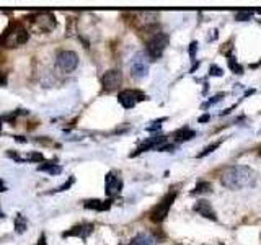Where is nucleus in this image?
Segmentation results:
<instances>
[{
	"label": "nucleus",
	"mask_w": 261,
	"mask_h": 245,
	"mask_svg": "<svg viewBox=\"0 0 261 245\" xmlns=\"http://www.w3.org/2000/svg\"><path fill=\"white\" fill-rule=\"evenodd\" d=\"M220 183L228 190H243L251 188L256 183V174L247 165H232L227 167L220 175Z\"/></svg>",
	"instance_id": "obj_1"
},
{
	"label": "nucleus",
	"mask_w": 261,
	"mask_h": 245,
	"mask_svg": "<svg viewBox=\"0 0 261 245\" xmlns=\"http://www.w3.org/2000/svg\"><path fill=\"white\" fill-rule=\"evenodd\" d=\"M28 38H30L28 30H24L20 23H10V27L0 36V44H4L7 47H18L27 43Z\"/></svg>",
	"instance_id": "obj_2"
},
{
	"label": "nucleus",
	"mask_w": 261,
	"mask_h": 245,
	"mask_svg": "<svg viewBox=\"0 0 261 245\" xmlns=\"http://www.w3.org/2000/svg\"><path fill=\"white\" fill-rule=\"evenodd\" d=\"M170 43V38L167 33H155V35L147 41V56L150 59H159Z\"/></svg>",
	"instance_id": "obj_3"
},
{
	"label": "nucleus",
	"mask_w": 261,
	"mask_h": 245,
	"mask_svg": "<svg viewBox=\"0 0 261 245\" xmlns=\"http://www.w3.org/2000/svg\"><path fill=\"white\" fill-rule=\"evenodd\" d=\"M145 53H136L129 62V70L133 79H144L149 74V59Z\"/></svg>",
	"instance_id": "obj_4"
},
{
	"label": "nucleus",
	"mask_w": 261,
	"mask_h": 245,
	"mask_svg": "<svg viewBox=\"0 0 261 245\" xmlns=\"http://www.w3.org/2000/svg\"><path fill=\"white\" fill-rule=\"evenodd\" d=\"M176 198V191H170L168 194H165V198H163L157 206H155L150 212V219L153 220V223H162L163 219L167 217L168 211L171 208V204H173Z\"/></svg>",
	"instance_id": "obj_5"
},
{
	"label": "nucleus",
	"mask_w": 261,
	"mask_h": 245,
	"mask_svg": "<svg viewBox=\"0 0 261 245\" xmlns=\"http://www.w3.org/2000/svg\"><path fill=\"white\" fill-rule=\"evenodd\" d=\"M56 64L61 70L72 72V70H75L79 65V56L73 51H61L56 57Z\"/></svg>",
	"instance_id": "obj_6"
},
{
	"label": "nucleus",
	"mask_w": 261,
	"mask_h": 245,
	"mask_svg": "<svg viewBox=\"0 0 261 245\" xmlns=\"http://www.w3.org/2000/svg\"><path fill=\"white\" fill-rule=\"evenodd\" d=\"M119 103L122 105V108H134V106L139 103L145 100V95L142 92H139V90H133V88H127V90H122V92L119 93L118 96Z\"/></svg>",
	"instance_id": "obj_7"
},
{
	"label": "nucleus",
	"mask_w": 261,
	"mask_h": 245,
	"mask_svg": "<svg viewBox=\"0 0 261 245\" xmlns=\"http://www.w3.org/2000/svg\"><path fill=\"white\" fill-rule=\"evenodd\" d=\"M105 190L110 198H114V196H118L121 193L122 178L116 174V172H110V174L105 177Z\"/></svg>",
	"instance_id": "obj_8"
},
{
	"label": "nucleus",
	"mask_w": 261,
	"mask_h": 245,
	"mask_svg": "<svg viewBox=\"0 0 261 245\" xmlns=\"http://www.w3.org/2000/svg\"><path fill=\"white\" fill-rule=\"evenodd\" d=\"M122 82V74L116 69L113 70H108L103 76L101 79V84H103V90L105 92H113V90H116Z\"/></svg>",
	"instance_id": "obj_9"
},
{
	"label": "nucleus",
	"mask_w": 261,
	"mask_h": 245,
	"mask_svg": "<svg viewBox=\"0 0 261 245\" xmlns=\"http://www.w3.org/2000/svg\"><path fill=\"white\" fill-rule=\"evenodd\" d=\"M35 23V27L39 30V31H51L56 28V16L49 12H43L36 15V20H31Z\"/></svg>",
	"instance_id": "obj_10"
},
{
	"label": "nucleus",
	"mask_w": 261,
	"mask_h": 245,
	"mask_svg": "<svg viewBox=\"0 0 261 245\" xmlns=\"http://www.w3.org/2000/svg\"><path fill=\"white\" fill-rule=\"evenodd\" d=\"M92 232H93V224H79L73 226L70 231L64 232L62 237H80V239H87Z\"/></svg>",
	"instance_id": "obj_11"
},
{
	"label": "nucleus",
	"mask_w": 261,
	"mask_h": 245,
	"mask_svg": "<svg viewBox=\"0 0 261 245\" xmlns=\"http://www.w3.org/2000/svg\"><path fill=\"white\" fill-rule=\"evenodd\" d=\"M194 211H196V212H199L201 216L207 217V219H212V220H216V219H217L214 209H212V206L209 204V201H206V200H199L198 203H196Z\"/></svg>",
	"instance_id": "obj_12"
},
{
	"label": "nucleus",
	"mask_w": 261,
	"mask_h": 245,
	"mask_svg": "<svg viewBox=\"0 0 261 245\" xmlns=\"http://www.w3.org/2000/svg\"><path fill=\"white\" fill-rule=\"evenodd\" d=\"M129 245H157V239L150 232H141L130 240Z\"/></svg>",
	"instance_id": "obj_13"
},
{
	"label": "nucleus",
	"mask_w": 261,
	"mask_h": 245,
	"mask_svg": "<svg viewBox=\"0 0 261 245\" xmlns=\"http://www.w3.org/2000/svg\"><path fill=\"white\" fill-rule=\"evenodd\" d=\"M84 206L87 209H95V211H106L110 209V201H100V200H87L84 203Z\"/></svg>",
	"instance_id": "obj_14"
},
{
	"label": "nucleus",
	"mask_w": 261,
	"mask_h": 245,
	"mask_svg": "<svg viewBox=\"0 0 261 245\" xmlns=\"http://www.w3.org/2000/svg\"><path fill=\"white\" fill-rule=\"evenodd\" d=\"M173 137H175V141H176V142L190 141V139L194 137V131L190 129V128H181V129H178L176 133L173 134Z\"/></svg>",
	"instance_id": "obj_15"
},
{
	"label": "nucleus",
	"mask_w": 261,
	"mask_h": 245,
	"mask_svg": "<svg viewBox=\"0 0 261 245\" xmlns=\"http://www.w3.org/2000/svg\"><path fill=\"white\" fill-rule=\"evenodd\" d=\"M39 172H47V174H51V175H59L61 172H62V167L61 165H56V163H43V165H39L38 167Z\"/></svg>",
	"instance_id": "obj_16"
},
{
	"label": "nucleus",
	"mask_w": 261,
	"mask_h": 245,
	"mask_svg": "<svg viewBox=\"0 0 261 245\" xmlns=\"http://www.w3.org/2000/svg\"><path fill=\"white\" fill-rule=\"evenodd\" d=\"M27 227H28V220L24 219L21 214H18V216L15 217V229H16V232L23 234L24 231H27Z\"/></svg>",
	"instance_id": "obj_17"
},
{
	"label": "nucleus",
	"mask_w": 261,
	"mask_h": 245,
	"mask_svg": "<svg viewBox=\"0 0 261 245\" xmlns=\"http://www.w3.org/2000/svg\"><path fill=\"white\" fill-rule=\"evenodd\" d=\"M211 190H212V186L209 182H201V183H198V186H196L194 193H207Z\"/></svg>",
	"instance_id": "obj_18"
},
{
	"label": "nucleus",
	"mask_w": 261,
	"mask_h": 245,
	"mask_svg": "<svg viewBox=\"0 0 261 245\" xmlns=\"http://www.w3.org/2000/svg\"><path fill=\"white\" fill-rule=\"evenodd\" d=\"M163 121H167V118H162V119H155V121L152 122V125H150V126H147L145 129L149 131V133H152V131H157V129H159V128L162 126V122H163Z\"/></svg>",
	"instance_id": "obj_19"
},
{
	"label": "nucleus",
	"mask_w": 261,
	"mask_h": 245,
	"mask_svg": "<svg viewBox=\"0 0 261 245\" xmlns=\"http://www.w3.org/2000/svg\"><path fill=\"white\" fill-rule=\"evenodd\" d=\"M219 145H220V142H214V144H212V145H207L206 149H204V152H201V154L198 155V157H206L207 154H211V152L214 151V149H217Z\"/></svg>",
	"instance_id": "obj_20"
},
{
	"label": "nucleus",
	"mask_w": 261,
	"mask_h": 245,
	"mask_svg": "<svg viewBox=\"0 0 261 245\" xmlns=\"http://www.w3.org/2000/svg\"><path fill=\"white\" fill-rule=\"evenodd\" d=\"M253 13L251 12H239V13H237V20H248L250 18V16H251Z\"/></svg>",
	"instance_id": "obj_21"
},
{
	"label": "nucleus",
	"mask_w": 261,
	"mask_h": 245,
	"mask_svg": "<svg viewBox=\"0 0 261 245\" xmlns=\"http://www.w3.org/2000/svg\"><path fill=\"white\" fill-rule=\"evenodd\" d=\"M44 157H43V154H39V152H35V154H31L30 155V160H36V162H39V160H43Z\"/></svg>",
	"instance_id": "obj_22"
},
{
	"label": "nucleus",
	"mask_w": 261,
	"mask_h": 245,
	"mask_svg": "<svg viewBox=\"0 0 261 245\" xmlns=\"http://www.w3.org/2000/svg\"><path fill=\"white\" fill-rule=\"evenodd\" d=\"M72 183H73V178H70L69 182L65 183V185H62V186H61V188H59V190H57V191H64V190H67V188H69V186H70Z\"/></svg>",
	"instance_id": "obj_23"
},
{
	"label": "nucleus",
	"mask_w": 261,
	"mask_h": 245,
	"mask_svg": "<svg viewBox=\"0 0 261 245\" xmlns=\"http://www.w3.org/2000/svg\"><path fill=\"white\" fill-rule=\"evenodd\" d=\"M211 74H214V76H222V70L214 65V67H211Z\"/></svg>",
	"instance_id": "obj_24"
},
{
	"label": "nucleus",
	"mask_w": 261,
	"mask_h": 245,
	"mask_svg": "<svg viewBox=\"0 0 261 245\" xmlns=\"http://www.w3.org/2000/svg\"><path fill=\"white\" fill-rule=\"evenodd\" d=\"M36 245H47V243H46V237H44V234L39 237V240H38V243H36Z\"/></svg>",
	"instance_id": "obj_25"
},
{
	"label": "nucleus",
	"mask_w": 261,
	"mask_h": 245,
	"mask_svg": "<svg viewBox=\"0 0 261 245\" xmlns=\"http://www.w3.org/2000/svg\"><path fill=\"white\" fill-rule=\"evenodd\" d=\"M0 191H7V186L4 183V180H0Z\"/></svg>",
	"instance_id": "obj_26"
},
{
	"label": "nucleus",
	"mask_w": 261,
	"mask_h": 245,
	"mask_svg": "<svg viewBox=\"0 0 261 245\" xmlns=\"http://www.w3.org/2000/svg\"><path fill=\"white\" fill-rule=\"evenodd\" d=\"M2 217H4V212H2V211H0V219H2Z\"/></svg>",
	"instance_id": "obj_27"
},
{
	"label": "nucleus",
	"mask_w": 261,
	"mask_h": 245,
	"mask_svg": "<svg viewBox=\"0 0 261 245\" xmlns=\"http://www.w3.org/2000/svg\"><path fill=\"white\" fill-rule=\"evenodd\" d=\"M0 133H2V121H0Z\"/></svg>",
	"instance_id": "obj_28"
}]
</instances>
